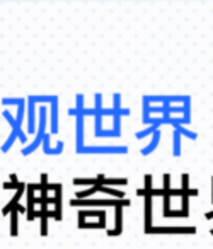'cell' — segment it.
<instances>
[{
    "label": "cell",
    "instance_id": "obj_22",
    "mask_svg": "<svg viewBox=\"0 0 213 249\" xmlns=\"http://www.w3.org/2000/svg\"><path fill=\"white\" fill-rule=\"evenodd\" d=\"M84 217H99V218H106V212L104 210H89V212H80L79 218Z\"/></svg>",
    "mask_w": 213,
    "mask_h": 249
},
{
    "label": "cell",
    "instance_id": "obj_14",
    "mask_svg": "<svg viewBox=\"0 0 213 249\" xmlns=\"http://www.w3.org/2000/svg\"><path fill=\"white\" fill-rule=\"evenodd\" d=\"M181 139H182L181 133H179L178 130H174V132H172V156L174 157L181 156Z\"/></svg>",
    "mask_w": 213,
    "mask_h": 249
},
{
    "label": "cell",
    "instance_id": "obj_18",
    "mask_svg": "<svg viewBox=\"0 0 213 249\" xmlns=\"http://www.w3.org/2000/svg\"><path fill=\"white\" fill-rule=\"evenodd\" d=\"M97 191H101V193H106V195H111V196H114L116 200H118V198H124L123 191H118V190H114V188L104 186V184H99V186H97Z\"/></svg>",
    "mask_w": 213,
    "mask_h": 249
},
{
    "label": "cell",
    "instance_id": "obj_33",
    "mask_svg": "<svg viewBox=\"0 0 213 249\" xmlns=\"http://www.w3.org/2000/svg\"><path fill=\"white\" fill-rule=\"evenodd\" d=\"M206 218H213V210H212V212H208V213H206Z\"/></svg>",
    "mask_w": 213,
    "mask_h": 249
},
{
    "label": "cell",
    "instance_id": "obj_30",
    "mask_svg": "<svg viewBox=\"0 0 213 249\" xmlns=\"http://www.w3.org/2000/svg\"><path fill=\"white\" fill-rule=\"evenodd\" d=\"M18 139H19V142H21V143L28 142V133L22 130V126H21V128H18Z\"/></svg>",
    "mask_w": 213,
    "mask_h": 249
},
{
    "label": "cell",
    "instance_id": "obj_26",
    "mask_svg": "<svg viewBox=\"0 0 213 249\" xmlns=\"http://www.w3.org/2000/svg\"><path fill=\"white\" fill-rule=\"evenodd\" d=\"M97 186H99V184H96V186H90L89 190H86V191H77V198H80V200H86V196H90V195L96 193Z\"/></svg>",
    "mask_w": 213,
    "mask_h": 249
},
{
    "label": "cell",
    "instance_id": "obj_16",
    "mask_svg": "<svg viewBox=\"0 0 213 249\" xmlns=\"http://www.w3.org/2000/svg\"><path fill=\"white\" fill-rule=\"evenodd\" d=\"M16 140H18V130H11V133H9L7 140H5V142L2 143L0 150H2V152H9V150L12 149V145H14Z\"/></svg>",
    "mask_w": 213,
    "mask_h": 249
},
{
    "label": "cell",
    "instance_id": "obj_29",
    "mask_svg": "<svg viewBox=\"0 0 213 249\" xmlns=\"http://www.w3.org/2000/svg\"><path fill=\"white\" fill-rule=\"evenodd\" d=\"M77 104H75V111L77 113H82V109H84V96L82 94H77Z\"/></svg>",
    "mask_w": 213,
    "mask_h": 249
},
{
    "label": "cell",
    "instance_id": "obj_34",
    "mask_svg": "<svg viewBox=\"0 0 213 249\" xmlns=\"http://www.w3.org/2000/svg\"><path fill=\"white\" fill-rule=\"evenodd\" d=\"M212 235H213V229H212Z\"/></svg>",
    "mask_w": 213,
    "mask_h": 249
},
{
    "label": "cell",
    "instance_id": "obj_28",
    "mask_svg": "<svg viewBox=\"0 0 213 249\" xmlns=\"http://www.w3.org/2000/svg\"><path fill=\"white\" fill-rule=\"evenodd\" d=\"M41 235L48 234V215H41Z\"/></svg>",
    "mask_w": 213,
    "mask_h": 249
},
{
    "label": "cell",
    "instance_id": "obj_4",
    "mask_svg": "<svg viewBox=\"0 0 213 249\" xmlns=\"http://www.w3.org/2000/svg\"><path fill=\"white\" fill-rule=\"evenodd\" d=\"M50 111V135H56L58 133V97L48 106Z\"/></svg>",
    "mask_w": 213,
    "mask_h": 249
},
{
    "label": "cell",
    "instance_id": "obj_11",
    "mask_svg": "<svg viewBox=\"0 0 213 249\" xmlns=\"http://www.w3.org/2000/svg\"><path fill=\"white\" fill-rule=\"evenodd\" d=\"M160 234V232H184V234H195V227H157L150 229L148 234Z\"/></svg>",
    "mask_w": 213,
    "mask_h": 249
},
{
    "label": "cell",
    "instance_id": "obj_19",
    "mask_svg": "<svg viewBox=\"0 0 213 249\" xmlns=\"http://www.w3.org/2000/svg\"><path fill=\"white\" fill-rule=\"evenodd\" d=\"M101 184L104 186H109V184H128V179L126 178H101Z\"/></svg>",
    "mask_w": 213,
    "mask_h": 249
},
{
    "label": "cell",
    "instance_id": "obj_21",
    "mask_svg": "<svg viewBox=\"0 0 213 249\" xmlns=\"http://www.w3.org/2000/svg\"><path fill=\"white\" fill-rule=\"evenodd\" d=\"M22 103H26V97H4L2 99V104L4 106H21Z\"/></svg>",
    "mask_w": 213,
    "mask_h": 249
},
{
    "label": "cell",
    "instance_id": "obj_9",
    "mask_svg": "<svg viewBox=\"0 0 213 249\" xmlns=\"http://www.w3.org/2000/svg\"><path fill=\"white\" fill-rule=\"evenodd\" d=\"M22 195H24V184L19 183V188L16 190V196H14V198H11V200H9V203H7V207L4 208V215L11 213V212L14 210L16 207H18V205H19V200H21Z\"/></svg>",
    "mask_w": 213,
    "mask_h": 249
},
{
    "label": "cell",
    "instance_id": "obj_12",
    "mask_svg": "<svg viewBox=\"0 0 213 249\" xmlns=\"http://www.w3.org/2000/svg\"><path fill=\"white\" fill-rule=\"evenodd\" d=\"M113 109L116 111L120 116H128V114H130V109H128V107L121 106V94L120 92L113 94Z\"/></svg>",
    "mask_w": 213,
    "mask_h": 249
},
{
    "label": "cell",
    "instance_id": "obj_20",
    "mask_svg": "<svg viewBox=\"0 0 213 249\" xmlns=\"http://www.w3.org/2000/svg\"><path fill=\"white\" fill-rule=\"evenodd\" d=\"M174 126V130H178L181 135H186L188 139H191V140H196L198 139V133L196 132H191V130H188L186 126H182V124H179V123H176V124H172Z\"/></svg>",
    "mask_w": 213,
    "mask_h": 249
},
{
    "label": "cell",
    "instance_id": "obj_24",
    "mask_svg": "<svg viewBox=\"0 0 213 249\" xmlns=\"http://www.w3.org/2000/svg\"><path fill=\"white\" fill-rule=\"evenodd\" d=\"M2 114H4V118L9 121V124H11V128H12V130L21 128V124H18V121H16V116H14V114H12L9 109H4V113H2Z\"/></svg>",
    "mask_w": 213,
    "mask_h": 249
},
{
    "label": "cell",
    "instance_id": "obj_32",
    "mask_svg": "<svg viewBox=\"0 0 213 249\" xmlns=\"http://www.w3.org/2000/svg\"><path fill=\"white\" fill-rule=\"evenodd\" d=\"M11 183H14V184H19V181H18V176H16V174H11Z\"/></svg>",
    "mask_w": 213,
    "mask_h": 249
},
{
    "label": "cell",
    "instance_id": "obj_5",
    "mask_svg": "<svg viewBox=\"0 0 213 249\" xmlns=\"http://www.w3.org/2000/svg\"><path fill=\"white\" fill-rule=\"evenodd\" d=\"M50 133H46L45 135V139H43V152L46 154V156H60V154L63 152V142L62 140H58L56 142V145L55 147H52V139H50Z\"/></svg>",
    "mask_w": 213,
    "mask_h": 249
},
{
    "label": "cell",
    "instance_id": "obj_13",
    "mask_svg": "<svg viewBox=\"0 0 213 249\" xmlns=\"http://www.w3.org/2000/svg\"><path fill=\"white\" fill-rule=\"evenodd\" d=\"M121 213H123V205H118L116 207V227L107 231L109 235H120L121 229H123V222H121Z\"/></svg>",
    "mask_w": 213,
    "mask_h": 249
},
{
    "label": "cell",
    "instance_id": "obj_6",
    "mask_svg": "<svg viewBox=\"0 0 213 249\" xmlns=\"http://www.w3.org/2000/svg\"><path fill=\"white\" fill-rule=\"evenodd\" d=\"M84 114H77L75 116V149L80 150L84 147Z\"/></svg>",
    "mask_w": 213,
    "mask_h": 249
},
{
    "label": "cell",
    "instance_id": "obj_7",
    "mask_svg": "<svg viewBox=\"0 0 213 249\" xmlns=\"http://www.w3.org/2000/svg\"><path fill=\"white\" fill-rule=\"evenodd\" d=\"M72 205H90V207H96V205H114V207H118V205H130V201L128 200H73Z\"/></svg>",
    "mask_w": 213,
    "mask_h": 249
},
{
    "label": "cell",
    "instance_id": "obj_3",
    "mask_svg": "<svg viewBox=\"0 0 213 249\" xmlns=\"http://www.w3.org/2000/svg\"><path fill=\"white\" fill-rule=\"evenodd\" d=\"M26 104H28V133L36 135V109H38V104L35 103L33 96L26 97Z\"/></svg>",
    "mask_w": 213,
    "mask_h": 249
},
{
    "label": "cell",
    "instance_id": "obj_1",
    "mask_svg": "<svg viewBox=\"0 0 213 249\" xmlns=\"http://www.w3.org/2000/svg\"><path fill=\"white\" fill-rule=\"evenodd\" d=\"M38 128H36V137L35 140H33L31 143H28L26 147H22L21 154L22 156H31L33 152H35L36 149H38L39 145L43 143V139H45L46 135V120H48V106H45V104H41V106L38 107Z\"/></svg>",
    "mask_w": 213,
    "mask_h": 249
},
{
    "label": "cell",
    "instance_id": "obj_17",
    "mask_svg": "<svg viewBox=\"0 0 213 249\" xmlns=\"http://www.w3.org/2000/svg\"><path fill=\"white\" fill-rule=\"evenodd\" d=\"M101 178H103V174H99V176H96V178H90V179H80V178H75V179H73V184H75V186H79V184L96 186V184H101Z\"/></svg>",
    "mask_w": 213,
    "mask_h": 249
},
{
    "label": "cell",
    "instance_id": "obj_25",
    "mask_svg": "<svg viewBox=\"0 0 213 249\" xmlns=\"http://www.w3.org/2000/svg\"><path fill=\"white\" fill-rule=\"evenodd\" d=\"M24 114H26V103H22L21 106L16 107V121L21 126H22V121H24Z\"/></svg>",
    "mask_w": 213,
    "mask_h": 249
},
{
    "label": "cell",
    "instance_id": "obj_31",
    "mask_svg": "<svg viewBox=\"0 0 213 249\" xmlns=\"http://www.w3.org/2000/svg\"><path fill=\"white\" fill-rule=\"evenodd\" d=\"M4 188H5V190H18L19 184H14V183H5V184H4Z\"/></svg>",
    "mask_w": 213,
    "mask_h": 249
},
{
    "label": "cell",
    "instance_id": "obj_2",
    "mask_svg": "<svg viewBox=\"0 0 213 249\" xmlns=\"http://www.w3.org/2000/svg\"><path fill=\"white\" fill-rule=\"evenodd\" d=\"M77 154H128L126 145H84Z\"/></svg>",
    "mask_w": 213,
    "mask_h": 249
},
{
    "label": "cell",
    "instance_id": "obj_15",
    "mask_svg": "<svg viewBox=\"0 0 213 249\" xmlns=\"http://www.w3.org/2000/svg\"><path fill=\"white\" fill-rule=\"evenodd\" d=\"M160 126H162L160 123H154V124H150V126H147L145 130H140V132H137V133H135V137H137V139H145V137H152L155 132H157V130H160Z\"/></svg>",
    "mask_w": 213,
    "mask_h": 249
},
{
    "label": "cell",
    "instance_id": "obj_27",
    "mask_svg": "<svg viewBox=\"0 0 213 249\" xmlns=\"http://www.w3.org/2000/svg\"><path fill=\"white\" fill-rule=\"evenodd\" d=\"M113 130L121 137V116L118 113L113 116Z\"/></svg>",
    "mask_w": 213,
    "mask_h": 249
},
{
    "label": "cell",
    "instance_id": "obj_23",
    "mask_svg": "<svg viewBox=\"0 0 213 249\" xmlns=\"http://www.w3.org/2000/svg\"><path fill=\"white\" fill-rule=\"evenodd\" d=\"M18 208L11 212V235H18Z\"/></svg>",
    "mask_w": 213,
    "mask_h": 249
},
{
    "label": "cell",
    "instance_id": "obj_8",
    "mask_svg": "<svg viewBox=\"0 0 213 249\" xmlns=\"http://www.w3.org/2000/svg\"><path fill=\"white\" fill-rule=\"evenodd\" d=\"M145 232L148 234V231L152 229V195L145 193Z\"/></svg>",
    "mask_w": 213,
    "mask_h": 249
},
{
    "label": "cell",
    "instance_id": "obj_10",
    "mask_svg": "<svg viewBox=\"0 0 213 249\" xmlns=\"http://www.w3.org/2000/svg\"><path fill=\"white\" fill-rule=\"evenodd\" d=\"M159 143H160V130H157V132L150 137V142H148L147 145L140 150V154H142V156H148V154H152L155 149H157Z\"/></svg>",
    "mask_w": 213,
    "mask_h": 249
}]
</instances>
